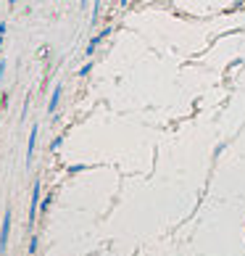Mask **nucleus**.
Here are the masks:
<instances>
[{"label":"nucleus","instance_id":"obj_9","mask_svg":"<svg viewBox=\"0 0 245 256\" xmlns=\"http://www.w3.org/2000/svg\"><path fill=\"white\" fill-rule=\"evenodd\" d=\"M5 30H8V24H5V22H0V34H5Z\"/></svg>","mask_w":245,"mask_h":256},{"label":"nucleus","instance_id":"obj_1","mask_svg":"<svg viewBox=\"0 0 245 256\" xmlns=\"http://www.w3.org/2000/svg\"><path fill=\"white\" fill-rule=\"evenodd\" d=\"M8 230H11V212H5L3 216V227H0V251L5 248V243H8Z\"/></svg>","mask_w":245,"mask_h":256},{"label":"nucleus","instance_id":"obj_8","mask_svg":"<svg viewBox=\"0 0 245 256\" xmlns=\"http://www.w3.org/2000/svg\"><path fill=\"white\" fill-rule=\"evenodd\" d=\"M3 74H5V61H0V82H3Z\"/></svg>","mask_w":245,"mask_h":256},{"label":"nucleus","instance_id":"obj_3","mask_svg":"<svg viewBox=\"0 0 245 256\" xmlns=\"http://www.w3.org/2000/svg\"><path fill=\"white\" fill-rule=\"evenodd\" d=\"M103 37H108V30H103L100 34H95V37H92V40H90V45L84 48V53H87V56H92V53H95V50H98V45L103 42Z\"/></svg>","mask_w":245,"mask_h":256},{"label":"nucleus","instance_id":"obj_5","mask_svg":"<svg viewBox=\"0 0 245 256\" xmlns=\"http://www.w3.org/2000/svg\"><path fill=\"white\" fill-rule=\"evenodd\" d=\"M37 201H40V185H34V193H32V206H29V224L34 220V208H37Z\"/></svg>","mask_w":245,"mask_h":256},{"label":"nucleus","instance_id":"obj_10","mask_svg":"<svg viewBox=\"0 0 245 256\" xmlns=\"http://www.w3.org/2000/svg\"><path fill=\"white\" fill-rule=\"evenodd\" d=\"M18 3V0H8V6H16Z\"/></svg>","mask_w":245,"mask_h":256},{"label":"nucleus","instance_id":"obj_4","mask_svg":"<svg viewBox=\"0 0 245 256\" xmlns=\"http://www.w3.org/2000/svg\"><path fill=\"white\" fill-rule=\"evenodd\" d=\"M63 96V84H55V90H53V96H50V103H48V111L53 114L55 108H58V100Z\"/></svg>","mask_w":245,"mask_h":256},{"label":"nucleus","instance_id":"obj_11","mask_svg":"<svg viewBox=\"0 0 245 256\" xmlns=\"http://www.w3.org/2000/svg\"><path fill=\"white\" fill-rule=\"evenodd\" d=\"M84 6H87V0H82V8H84Z\"/></svg>","mask_w":245,"mask_h":256},{"label":"nucleus","instance_id":"obj_7","mask_svg":"<svg viewBox=\"0 0 245 256\" xmlns=\"http://www.w3.org/2000/svg\"><path fill=\"white\" fill-rule=\"evenodd\" d=\"M90 69H92V64H84L82 69H79V74H82V77H84V74H90Z\"/></svg>","mask_w":245,"mask_h":256},{"label":"nucleus","instance_id":"obj_6","mask_svg":"<svg viewBox=\"0 0 245 256\" xmlns=\"http://www.w3.org/2000/svg\"><path fill=\"white\" fill-rule=\"evenodd\" d=\"M98 11H100V0H95V8H92V24H95V18H98Z\"/></svg>","mask_w":245,"mask_h":256},{"label":"nucleus","instance_id":"obj_2","mask_svg":"<svg viewBox=\"0 0 245 256\" xmlns=\"http://www.w3.org/2000/svg\"><path fill=\"white\" fill-rule=\"evenodd\" d=\"M37 135H40V127H32V132H29V148H26V164H29V161H32V156H34Z\"/></svg>","mask_w":245,"mask_h":256}]
</instances>
